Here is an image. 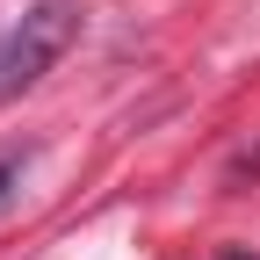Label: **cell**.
Listing matches in <instances>:
<instances>
[{"label":"cell","instance_id":"2","mask_svg":"<svg viewBox=\"0 0 260 260\" xmlns=\"http://www.w3.org/2000/svg\"><path fill=\"white\" fill-rule=\"evenodd\" d=\"M15 174H22V159H15V152H0V203H8V188H15Z\"/></svg>","mask_w":260,"mask_h":260},{"label":"cell","instance_id":"1","mask_svg":"<svg viewBox=\"0 0 260 260\" xmlns=\"http://www.w3.org/2000/svg\"><path fill=\"white\" fill-rule=\"evenodd\" d=\"M73 44H80V0H37V8L0 37V102L29 94Z\"/></svg>","mask_w":260,"mask_h":260},{"label":"cell","instance_id":"3","mask_svg":"<svg viewBox=\"0 0 260 260\" xmlns=\"http://www.w3.org/2000/svg\"><path fill=\"white\" fill-rule=\"evenodd\" d=\"M217 260H260V253H217Z\"/></svg>","mask_w":260,"mask_h":260}]
</instances>
